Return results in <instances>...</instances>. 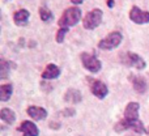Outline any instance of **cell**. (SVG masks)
Wrapping results in <instances>:
<instances>
[{"label": "cell", "mask_w": 149, "mask_h": 136, "mask_svg": "<svg viewBox=\"0 0 149 136\" xmlns=\"http://www.w3.org/2000/svg\"><path fill=\"white\" fill-rule=\"evenodd\" d=\"M80 18H81V9H79V8H76V7L68 8V9L63 13L62 17H60L59 25L62 26V28L67 29V28H70V26L76 25L80 21Z\"/></svg>", "instance_id": "1"}, {"label": "cell", "mask_w": 149, "mask_h": 136, "mask_svg": "<svg viewBox=\"0 0 149 136\" xmlns=\"http://www.w3.org/2000/svg\"><path fill=\"white\" fill-rule=\"evenodd\" d=\"M120 42H122V34L119 31H113L98 43V47L102 50H113L115 47H118L120 45Z\"/></svg>", "instance_id": "2"}, {"label": "cell", "mask_w": 149, "mask_h": 136, "mask_svg": "<svg viewBox=\"0 0 149 136\" xmlns=\"http://www.w3.org/2000/svg\"><path fill=\"white\" fill-rule=\"evenodd\" d=\"M115 131L116 132H122V131H126V130H134L136 132H145V128L143 126V123L136 119V121H127V119H123V121L118 122L115 124Z\"/></svg>", "instance_id": "3"}, {"label": "cell", "mask_w": 149, "mask_h": 136, "mask_svg": "<svg viewBox=\"0 0 149 136\" xmlns=\"http://www.w3.org/2000/svg\"><path fill=\"white\" fill-rule=\"evenodd\" d=\"M102 10L101 9H93L92 12H89L86 16H85L84 18V28L85 29H94L97 28L98 25L101 24V21H102Z\"/></svg>", "instance_id": "4"}, {"label": "cell", "mask_w": 149, "mask_h": 136, "mask_svg": "<svg viewBox=\"0 0 149 136\" xmlns=\"http://www.w3.org/2000/svg\"><path fill=\"white\" fill-rule=\"evenodd\" d=\"M122 62H123V64L130 66V67H135L137 69L145 68V62L139 55L134 54V52H126V54L122 56Z\"/></svg>", "instance_id": "5"}, {"label": "cell", "mask_w": 149, "mask_h": 136, "mask_svg": "<svg viewBox=\"0 0 149 136\" xmlns=\"http://www.w3.org/2000/svg\"><path fill=\"white\" fill-rule=\"evenodd\" d=\"M81 60H82V66H84L88 71L93 72V73H95V72H98L101 69V62L95 56H93V55H89V54H86V52H82Z\"/></svg>", "instance_id": "6"}, {"label": "cell", "mask_w": 149, "mask_h": 136, "mask_svg": "<svg viewBox=\"0 0 149 136\" xmlns=\"http://www.w3.org/2000/svg\"><path fill=\"white\" fill-rule=\"evenodd\" d=\"M130 18L136 24H147L149 22V12L141 10L137 7H132L131 12H130Z\"/></svg>", "instance_id": "7"}, {"label": "cell", "mask_w": 149, "mask_h": 136, "mask_svg": "<svg viewBox=\"0 0 149 136\" xmlns=\"http://www.w3.org/2000/svg\"><path fill=\"white\" fill-rule=\"evenodd\" d=\"M90 89H92V93L98 98H105L109 93V89L102 81H98V80H94L90 84Z\"/></svg>", "instance_id": "8"}, {"label": "cell", "mask_w": 149, "mask_h": 136, "mask_svg": "<svg viewBox=\"0 0 149 136\" xmlns=\"http://www.w3.org/2000/svg\"><path fill=\"white\" fill-rule=\"evenodd\" d=\"M139 107L140 105L137 102H130L124 110V119H127V121L139 119Z\"/></svg>", "instance_id": "9"}, {"label": "cell", "mask_w": 149, "mask_h": 136, "mask_svg": "<svg viewBox=\"0 0 149 136\" xmlns=\"http://www.w3.org/2000/svg\"><path fill=\"white\" fill-rule=\"evenodd\" d=\"M18 131H20L24 136H38V134H39L37 126L34 123H31V122H29V121L22 122L21 126L18 127Z\"/></svg>", "instance_id": "10"}, {"label": "cell", "mask_w": 149, "mask_h": 136, "mask_svg": "<svg viewBox=\"0 0 149 136\" xmlns=\"http://www.w3.org/2000/svg\"><path fill=\"white\" fill-rule=\"evenodd\" d=\"M28 114L34 119V121H43L47 116V111L38 106H30L28 107Z\"/></svg>", "instance_id": "11"}, {"label": "cell", "mask_w": 149, "mask_h": 136, "mask_svg": "<svg viewBox=\"0 0 149 136\" xmlns=\"http://www.w3.org/2000/svg\"><path fill=\"white\" fill-rule=\"evenodd\" d=\"M64 100H65V102L73 103L74 105V103L81 102L82 97H81V93H80L77 89H68L67 93H65V96H64Z\"/></svg>", "instance_id": "12"}, {"label": "cell", "mask_w": 149, "mask_h": 136, "mask_svg": "<svg viewBox=\"0 0 149 136\" xmlns=\"http://www.w3.org/2000/svg\"><path fill=\"white\" fill-rule=\"evenodd\" d=\"M60 75V69L56 67L55 64H49L46 67V69L43 71V73H42V77L43 79H56L58 76Z\"/></svg>", "instance_id": "13"}, {"label": "cell", "mask_w": 149, "mask_h": 136, "mask_svg": "<svg viewBox=\"0 0 149 136\" xmlns=\"http://www.w3.org/2000/svg\"><path fill=\"white\" fill-rule=\"evenodd\" d=\"M30 16V13L28 12L26 9H21V10H17L13 16V20H15L16 25H25L28 22V18Z\"/></svg>", "instance_id": "14"}, {"label": "cell", "mask_w": 149, "mask_h": 136, "mask_svg": "<svg viewBox=\"0 0 149 136\" xmlns=\"http://www.w3.org/2000/svg\"><path fill=\"white\" fill-rule=\"evenodd\" d=\"M132 82H134V89L136 90L137 93L144 94V93L147 92V82H145V80L143 79V77H135Z\"/></svg>", "instance_id": "15"}, {"label": "cell", "mask_w": 149, "mask_h": 136, "mask_svg": "<svg viewBox=\"0 0 149 136\" xmlns=\"http://www.w3.org/2000/svg\"><path fill=\"white\" fill-rule=\"evenodd\" d=\"M0 118L8 124L13 123V122L16 121V115L10 109H3V110L0 111Z\"/></svg>", "instance_id": "16"}, {"label": "cell", "mask_w": 149, "mask_h": 136, "mask_svg": "<svg viewBox=\"0 0 149 136\" xmlns=\"http://www.w3.org/2000/svg\"><path fill=\"white\" fill-rule=\"evenodd\" d=\"M12 96V85L10 84H3L0 86V100L8 101Z\"/></svg>", "instance_id": "17"}, {"label": "cell", "mask_w": 149, "mask_h": 136, "mask_svg": "<svg viewBox=\"0 0 149 136\" xmlns=\"http://www.w3.org/2000/svg\"><path fill=\"white\" fill-rule=\"evenodd\" d=\"M39 16H41L42 21H45V22H49V21L52 18V13L50 12L46 7H41V8H39Z\"/></svg>", "instance_id": "18"}, {"label": "cell", "mask_w": 149, "mask_h": 136, "mask_svg": "<svg viewBox=\"0 0 149 136\" xmlns=\"http://www.w3.org/2000/svg\"><path fill=\"white\" fill-rule=\"evenodd\" d=\"M9 68H10V63H8V62H5L4 59H1V62H0V73H1L0 77H1V79H5V77H7Z\"/></svg>", "instance_id": "19"}, {"label": "cell", "mask_w": 149, "mask_h": 136, "mask_svg": "<svg viewBox=\"0 0 149 136\" xmlns=\"http://www.w3.org/2000/svg\"><path fill=\"white\" fill-rule=\"evenodd\" d=\"M67 29L65 28H62L59 31H58V36H56V41H58V43H62L63 42V39H64V37H65V34H67Z\"/></svg>", "instance_id": "20"}, {"label": "cell", "mask_w": 149, "mask_h": 136, "mask_svg": "<svg viewBox=\"0 0 149 136\" xmlns=\"http://www.w3.org/2000/svg\"><path fill=\"white\" fill-rule=\"evenodd\" d=\"M60 114L64 116H72V115H74V110L73 109H65V110H63Z\"/></svg>", "instance_id": "21"}, {"label": "cell", "mask_w": 149, "mask_h": 136, "mask_svg": "<svg viewBox=\"0 0 149 136\" xmlns=\"http://www.w3.org/2000/svg\"><path fill=\"white\" fill-rule=\"evenodd\" d=\"M71 1H72L73 4H81V3L84 1V0H71Z\"/></svg>", "instance_id": "22"}]
</instances>
